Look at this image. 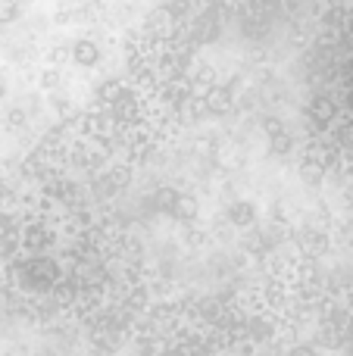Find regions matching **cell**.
I'll return each mask as SVG.
<instances>
[{
  "instance_id": "cell-1",
  "label": "cell",
  "mask_w": 353,
  "mask_h": 356,
  "mask_svg": "<svg viewBox=\"0 0 353 356\" xmlns=\"http://www.w3.org/2000/svg\"><path fill=\"white\" fill-rule=\"evenodd\" d=\"M72 56L79 66H94V63L100 60V47L94 41H88V38H81V41L72 47Z\"/></svg>"
},
{
  "instance_id": "cell-2",
  "label": "cell",
  "mask_w": 353,
  "mask_h": 356,
  "mask_svg": "<svg viewBox=\"0 0 353 356\" xmlns=\"http://www.w3.org/2000/svg\"><path fill=\"white\" fill-rule=\"evenodd\" d=\"M229 219L235 222V225H250V222H254V203L235 200V203L229 207Z\"/></svg>"
},
{
  "instance_id": "cell-3",
  "label": "cell",
  "mask_w": 353,
  "mask_h": 356,
  "mask_svg": "<svg viewBox=\"0 0 353 356\" xmlns=\"http://www.w3.org/2000/svg\"><path fill=\"white\" fill-rule=\"evenodd\" d=\"M194 213H197V203H194L191 197H181V194H179L172 216H179V219H194Z\"/></svg>"
},
{
  "instance_id": "cell-4",
  "label": "cell",
  "mask_w": 353,
  "mask_h": 356,
  "mask_svg": "<svg viewBox=\"0 0 353 356\" xmlns=\"http://www.w3.org/2000/svg\"><path fill=\"white\" fill-rule=\"evenodd\" d=\"M206 106H210L213 113H225L231 106V100H229V94L225 91H213L210 97H206Z\"/></svg>"
},
{
  "instance_id": "cell-5",
  "label": "cell",
  "mask_w": 353,
  "mask_h": 356,
  "mask_svg": "<svg viewBox=\"0 0 353 356\" xmlns=\"http://www.w3.org/2000/svg\"><path fill=\"white\" fill-rule=\"evenodd\" d=\"M19 13H22V6L19 3H0V22H13Z\"/></svg>"
},
{
  "instance_id": "cell-6",
  "label": "cell",
  "mask_w": 353,
  "mask_h": 356,
  "mask_svg": "<svg viewBox=\"0 0 353 356\" xmlns=\"http://www.w3.org/2000/svg\"><path fill=\"white\" fill-rule=\"evenodd\" d=\"M272 147L279 150V154H288V150H291V135H285V131H279V135L272 138Z\"/></svg>"
},
{
  "instance_id": "cell-7",
  "label": "cell",
  "mask_w": 353,
  "mask_h": 356,
  "mask_svg": "<svg viewBox=\"0 0 353 356\" xmlns=\"http://www.w3.org/2000/svg\"><path fill=\"white\" fill-rule=\"evenodd\" d=\"M313 116L325 122V119L331 116V104H329V100H316V104H313Z\"/></svg>"
},
{
  "instance_id": "cell-8",
  "label": "cell",
  "mask_w": 353,
  "mask_h": 356,
  "mask_svg": "<svg viewBox=\"0 0 353 356\" xmlns=\"http://www.w3.org/2000/svg\"><path fill=\"white\" fill-rule=\"evenodd\" d=\"M291 356H316V350H310V347H297V350H291Z\"/></svg>"
},
{
  "instance_id": "cell-9",
  "label": "cell",
  "mask_w": 353,
  "mask_h": 356,
  "mask_svg": "<svg viewBox=\"0 0 353 356\" xmlns=\"http://www.w3.org/2000/svg\"><path fill=\"white\" fill-rule=\"evenodd\" d=\"M3 232H6V216L0 213V238H3Z\"/></svg>"
},
{
  "instance_id": "cell-10",
  "label": "cell",
  "mask_w": 353,
  "mask_h": 356,
  "mask_svg": "<svg viewBox=\"0 0 353 356\" xmlns=\"http://www.w3.org/2000/svg\"><path fill=\"white\" fill-rule=\"evenodd\" d=\"M3 94H6V88H3V81H0V100H3Z\"/></svg>"
}]
</instances>
